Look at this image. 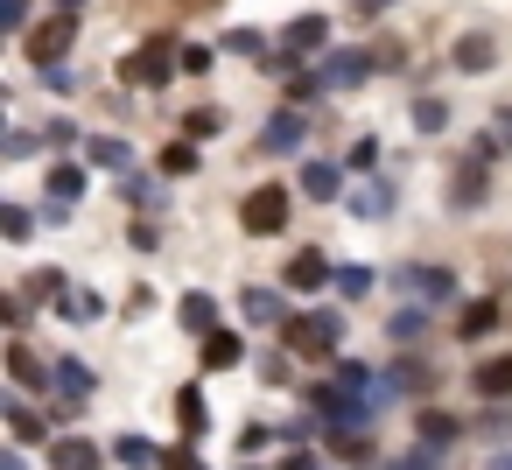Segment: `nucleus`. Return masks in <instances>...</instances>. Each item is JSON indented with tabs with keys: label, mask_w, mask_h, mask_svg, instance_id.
<instances>
[{
	"label": "nucleus",
	"mask_w": 512,
	"mask_h": 470,
	"mask_svg": "<svg viewBox=\"0 0 512 470\" xmlns=\"http://www.w3.org/2000/svg\"><path fill=\"white\" fill-rule=\"evenodd\" d=\"M302 190H309L316 204H337V197H351V190H344V169H337V162H309V169H302Z\"/></svg>",
	"instance_id": "6e6552de"
},
{
	"label": "nucleus",
	"mask_w": 512,
	"mask_h": 470,
	"mask_svg": "<svg viewBox=\"0 0 512 470\" xmlns=\"http://www.w3.org/2000/svg\"><path fill=\"white\" fill-rule=\"evenodd\" d=\"M337 288H344V295H365V288H372V267H337Z\"/></svg>",
	"instance_id": "72a5a7b5"
},
{
	"label": "nucleus",
	"mask_w": 512,
	"mask_h": 470,
	"mask_svg": "<svg viewBox=\"0 0 512 470\" xmlns=\"http://www.w3.org/2000/svg\"><path fill=\"white\" fill-rule=\"evenodd\" d=\"M372 78V50H330L323 64H316V85L323 92H358Z\"/></svg>",
	"instance_id": "7ed1b4c3"
},
{
	"label": "nucleus",
	"mask_w": 512,
	"mask_h": 470,
	"mask_svg": "<svg viewBox=\"0 0 512 470\" xmlns=\"http://www.w3.org/2000/svg\"><path fill=\"white\" fill-rule=\"evenodd\" d=\"M386 470H442V463H435V449H407V456H393Z\"/></svg>",
	"instance_id": "f704fd0d"
},
{
	"label": "nucleus",
	"mask_w": 512,
	"mask_h": 470,
	"mask_svg": "<svg viewBox=\"0 0 512 470\" xmlns=\"http://www.w3.org/2000/svg\"><path fill=\"white\" fill-rule=\"evenodd\" d=\"M498 148H512V113H498Z\"/></svg>",
	"instance_id": "37998d69"
},
{
	"label": "nucleus",
	"mask_w": 512,
	"mask_h": 470,
	"mask_svg": "<svg viewBox=\"0 0 512 470\" xmlns=\"http://www.w3.org/2000/svg\"><path fill=\"white\" fill-rule=\"evenodd\" d=\"M64 316H78V323H92V316H106V302H99V295H85V288H78V295H71V302H64Z\"/></svg>",
	"instance_id": "2f4dec72"
},
{
	"label": "nucleus",
	"mask_w": 512,
	"mask_h": 470,
	"mask_svg": "<svg viewBox=\"0 0 512 470\" xmlns=\"http://www.w3.org/2000/svg\"><path fill=\"white\" fill-rule=\"evenodd\" d=\"M197 358H204V372H232V365H239V358H246V344H239V337H232V330H211V337H204V351H197Z\"/></svg>",
	"instance_id": "f8f14e48"
},
{
	"label": "nucleus",
	"mask_w": 512,
	"mask_h": 470,
	"mask_svg": "<svg viewBox=\"0 0 512 470\" xmlns=\"http://www.w3.org/2000/svg\"><path fill=\"white\" fill-rule=\"evenodd\" d=\"M393 281H400V288H414L421 302H449V295H456V281H449L442 267H400Z\"/></svg>",
	"instance_id": "0eeeda50"
},
{
	"label": "nucleus",
	"mask_w": 512,
	"mask_h": 470,
	"mask_svg": "<svg viewBox=\"0 0 512 470\" xmlns=\"http://www.w3.org/2000/svg\"><path fill=\"white\" fill-rule=\"evenodd\" d=\"M449 204H456V211H477V204H484V169H477V162H470V169L456 176V190H449Z\"/></svg>",
	"instance_id": "4be33fe9"
},
{
	"label": "nucleus",
	"mask_w": 512,
	"mask_h": 470,
	"mask_svg": "<svg viewBox=\"0 0 512 470\" xmlns=\"http://www.w3.org/2000/svg\"><path fill=\"white\" fill-rule=\"evenodd\" d=\"M176 316H183V330H197V337H211V330H218V302H211V295H183V309H176Z\"/></svg>",
	"instance_id": "6ab92c4d"
},
{
	"label": "nucleus",
	"mask_w": 512,
	"mask_h": 470,
	"mask_svg": "<svg viewBox=\"0 0 512 470\" xmlns=\"http://www.w3.org/2000/svg\"><path fill=\"white\" fill-rule=\"evenodd\" d=\"M176 414H183V428H190V435H204V421H211V414H204V393H197V386H183V393H176Z\"/></svg>",
	"instance_id": "bb28decb"
},
{
	"label": "nucleus",
	"mask_w": 512,
	"mask_h": 470,
	"mask_svg": "<svg viewBox=\"0 0 512 470\" xmlns=\"http://www.w3.org/2000/svg\"><path fill=\"white\" fill-rule=\"evenodd\" d=\"M491 470H512V449H505V456H491Z\"/></svg>",
	"instance_id": "49530a36"
},
{
	"label": "nucleus",
	"mask_w": 512,
	"mask_h": 470,
	"mask_svg": "<svg viewBox=\"0 0 512 470\" xmlns=\"http://www.w3.org/2000/svg\"><path fill=\"white\" fill-rule=\"evenodd\" d=\"M8 372H15L22 386H57V372H50V365H43L29 344H15V351H8Z\"/></svg>",
	"instance_id": "f3484780"
},
{
	"label": "nucleus",
	"mask_w": 512,
	"mask_h": 470,
	"mask_svg": "<svg viewBox=\"0 0 512 470\" xmlns=\"http://www.w3.org/2000/svg\"><path fill=\"white\" fill-rule=\"evenodd\" d=\"M491 323H498V302H470V309H463V323H456V330H463V337H484V330H491Z\"/></svg>",
	"instance_id": "c85d7f7f"
},
{
	"label": "nucleus",
	"mask_w": 512,
	"mask_h": 470,
	"mask_svg": "<svg viewBox=\"0 0 512 470\" xmlns=\"http://www.w3.org/2000/svg\"><path fill=\"white\" fill-rule=\"evenodd\" d=\"M162 169H176V176H183V169H197V148H190V141H183V148H169V155H162Z\"/></svg>",
	"instance_id": "58836bf2"
},
{
	"label": "nucleus",
	"mask_w": 512,
	"mask_h": 470,
	"mask_svg": "<svg viewBox=\"0 0 512 470\" xmlns=\"http://www.w3.org/2000/svg\"><path fill=\"white\" fill-rule=\"evenodd\" d=\"M323 281H337L323 253H295V260H288V288H323Z\"/></svg>",
	"instance_id": "dca6fc26"
},
{
	"label": "nucleus",
	"mask_w": 512,
	"mask_h": 470,
	"mask_svg": "<svg viewBox=\"0 0 512 470\" xmlns=\"http://www.w3.org/2000/svg\"><path fill=\"white\" fill-rule=\"evenodd\" d=\"M323 36H330V22H323V15H295V22H288V36H281V50H288V57H302V50H323Z\"/></svg>",
	"instance_id": "1a4fd4ad"
},
{
	"label": "nucleus",
	"mask_w": 512,
	"mask_h": 470,
	"mask_svg": "<svg viewBox=\"0 0 512 470\" xmlns=\"http://www.w3.org/2000/svg\"><path fill=\"white\" fill-rule=\"evenodd\" d=\"M85 155H92L99 169H134V148H127L120 134H92V141H85Z\"/></svg>",
	"instance_id": "4468645a"
},
{
	"label": "nucleus",
	"mask_w": 512,
	"mask_h": 470,
	"mask_svg": "<svg viewBox=\"0 0 512 470\" xmlns=\"http://www.w3.org/2000/svg\"><path fill=\"white\" fill-rule=\"evenodd\" d=\"M113 456H120L127 470H155V463H162V449H155V442H141V435H120V442H113Z\"/></svg>",
	"instance_id": "412c9836"
},
{
	"label": "nucleus",
	"mask_w": 512,
	"mask_h": 470,
	"mask_svg": "<svg viewBox=\"0 0 512 470\" xmlns=\"http://www.w3.org/2000/svg\"><path fill=\"white\" fill-rule=\"evenodd\" d=\"M477 393H484V400H505V393H512V358H484V365H477Z\"/></svg>",
	"instance_id": "aec40b11"
},
{
	"label": "nucleus",
	"mask_w": 512,
	"mask_h": 470,
	"mask_svg": "<svg viewBox=\"0 0 512 470\" xmlns=\"http://www.w3.org/2000/svg\"><path fill=\"white\" fill-rule=\"evenodd\" d=\"M449 435H456V421L428 407V414H421V449H435V442H449Z\"/></svg>",
	"instance_id": "c756f323"
},
{
	"label": "nucleus",
	"mask_w": 512,
	"mask_h": 470,
	"mask_svg": "<svg viewBox=\"0 0 512 470\" xmlns=\"http://www.w3.org/2000/svg\"><path fill=\"white\" fill-rule=\"evenodd\" d=\"M0 470H29V463H22V456H0Z\"/></svg>",
	"instance_id": "a18cd8bd"
},
{
	"label": "nucleus",
	"mask_w": 512,
	"mask_h": 470,
	"mask_svg": "<svg viewBox=\"0 0 512 470\" xmlns=\"http://www.w3.org/2000/svg\"><path fill=\"white\" fill-rule=\"evenodd\" d=\"M78 197H85V169L78 162H57L50 169V211H71Z\"/></svg>",
	"instance_id": "9b49d317"
},
{
	"label": "nucleus",
	"mask_w": 512,
	"mask_h": 470,
	"mask_svg": "<svg viewBox=\"0 0 512 470\" xmlns=\"http://www.w3.org/2000/svg\"><path fill=\"white\" fill-rule=\"evenodd\" d=\"M225 50H232V57H267V43H260L253 29H232V36H225Z\"/></svg>",
	"instance_id": "7c9ffc66"
},
{
	"label": "nucleus",
	"mask_w": 512,
	"mask_h": 470,
	"mask_svg": "<svg viewBox=\"0 0 512 470\" xmlns=\"http://www.w3.org/2000/svg\"><path fill=\"white\" fill-rule=\"evenodd\" d=\"M337 386H344V393H358V386H365V393H372V379H365V365H351V358H344V365H337Z\"/></svg>",
	"instance_id": "4c0bfd02"
},
{
	"label": "nucleus",
	"mask_w": 512,
	"mask_h": 470,
	"mask_svg": "<svg viewBox=\"0 0 512 470\" xmlns=\"http://www.w3.org/2000/svg\"><path fill=\"white\" fill-rule=\"evenodd\" d=\"M449 64H456V71H491V64H498V43L477 29V36H463V43L449 50Z\"/></svg>",
	"instance_id": "9d476101"
},
{
	"label": "nucleus",
	"mask_w": 512,
	"mask_h": 470,
	"mask_svg": "<svg viewBox=\"0 0 512 470\" xmlns=\"http://www.w3.org/2000/svg\"><path fill=\"white\" fill-rule=\"evenodd\" d=\"M281 337H288V351L337 358V344H344V316H337V309H309V316H288V323H281Z\"/></svg>",
	"instance_id": "f257e3e1"
},
{
	"label": "nucleus",
	"mask_w": 512,
	"mask_h": 470,
	"mask_svg": "<svg viewBox=\"0 0 512 470\" xmlns=\"http://www.w3.org/2000/svg\"><path fill=\"white\" fill-rule=\"evenodd\" d=\"M302 134H309V120H302V113H274V120H267V134H260V148H267V155H295V148H302Z\"/></svg>",
	"instance_id": "423d86ee"
},
{
	"label": "nucleus",
	"mask_w": 512,
	"mask_h": 470,
	"mask_svg": "<svg viewBox=\"0 0 512 470\" xmlns=\"http://www.w3.org/2000/svg\"><path fill=\"white\" fill-rule=\"evenodd\" d=\"M71 36H78V15H57L50 29H36V36H29V57H36L43 71H57V64H64V50H71Z\"/></svg>",
	"instance_id": "39448f33"
},
{
	"label": "nucleus",
	"mask_w": 512,
	"mask_h": 470,
	"mask_svg": "<svg viewBox=\"0 0 512 470\" xmlns=\"http://www.w3.org/2000/svg\"><path fill=\"white\" fill-rule=\"evenodd\" d=\"M57 386H64V400H71V407H85V400H92V372H85V365H71V358L57 365Z\"/></svg>",
	"instance_id": "5701e85b"
},
{
	"label": "nucleus",
	"mask_w": 512,
	"mask_h": 470,
	"mask_svg": "<svg viewBox=\"0 0 512 470\" xmlns=\"http://www.w3.org/2000/svg\"><path fill=\"white\" fill-rule=\"evenodd\" d=\"M379 8H393V0H358V15H365V22H372Z\"/></svg>",
	"instance_id": "c03bdc74"
},
{
	"label": "nucleus",
	"mask_w": 512,
	"mask_h": 470,
	"mask_svg": "<svg viewBox=\"0 0 512 470\" xmlns=\"http://www.w3.org/2000/svg\"><path fill=\"white\" fill-rule=\"evenodd\" d=\"M29 295H43V302H71V281H64L57 267H43V274H29Z\"/></svg>",
	"instance_id": "393cba45"
},
{
	"label": "nucleus",
	"mask_w": 512,
	"mask_h": 470,
	"mask_svg": "<svg viewBox=\"0 0 512 470\" xmlns=\"http://www.w3.org/2000/svg\"><path fill=\"white\" fill-rule=\"evenodd\" d=\"M0 407H8V428H15V435H22V442H36V435H43V428H50V421H43V414H36V407H29V400H22V393H8V400H0Z\"/></svg>",
	"instance_id": "a211bd4d"
},
{
	"label": "nucleus",
	"mask_w": 512,
	"mask_h": 470,
	"mask_svg": "<svg viewBox=\"0 0 512 470\" xmlns=\"http://www.w3.org/2000/svg\"><path fill=\"white\" fill-rule=\"evenodd\" d=\"M218 127H225V120H218V113H190V120H183V134H190V141H211V134H218Z\"/></svg>",
	"instance_id": "473e14b6"
},
{
	"label": "nucleus",
	"mask_w": 512,
	"mask_h": 470,
	"mask_svg": "<svg viewBox=\"0 0 512 470\" xmlns=\"http://www.w3.org/2000/svg\"><path fill=\"white\" fill-rule=\"evenodd\" d=\"M239 225H246V232H260V239H274V232L288 225V190H281V183L253 190V197L239 204Z\"/></svg>",
	"instance_id": "20e7f679"
},
{
	"label": "nucleus",
	"mask_w": 512,
	"mask_h": 470,
	"mask_svg": "<svg viewBox=\"0 0 512 470\" xmlns=\"http://www.w3.org/2000/svg\"><path fill=\"white\" fill-rule=\"evenodd\" d=\"M169 64H183V50H176L169 36H148V43H141V50H134V57L120 64V71H127L134 85H169V78H176Z\"/></svg>",
	"instance_id": "f03ea898"
},
{
	"label": "nucleus",
	"mask_w": 512,
	"mask_h": 470,
	"mask_svg": "<svg viewBox=\"0 0 512 470\" xmlns=\"http://www.w3.org/2000/svg\"><path fill=\"white\" fill-rule=\"evenodd\" d=\"M400 57H407V50H400V43H379V50H372V71H393V64H400Z\"/></svg>",
	"instance_id": "a19ab883"
},
{
	"label": "nucleus",
	"mask_w": 512,
	"mask_h": 470,
	"mask_svg": "<svg viewBox=\"0 0 512 470\" xmlns=\"http://www.w3.org/2000/svg\"><path fill=\"white\" fill-rule=\"evenodd\" d=\"M162 463H169V470H204V463H197V449H169Z\"/></svg>",
	"instance_id": "79ce46f5"
},
{
	"label": "nucleus",
	"mask_w": 512,
	"mask_h": 470,
	"mask_svg": "<svg viewBox=\"0 0 512 470\" xmlns=\"http://www.w3.org/2000/svg\"><path fill=\"white\" fill-rule=\"evenodd\" d=\"M386 386H393V393H414V386H428V365H421V358H400V365L386 372Z\"/></svg>",
	"instance_id": "a878e982"
},
{
	"label": "nucleus",
	"mask_w": 512,
	"mask_h": 470,
	"mask_svg": "<svg viewBox=\"0 0 512 470\" xmlns=\"http://www.w3.org/2000/svg\"><path fill=\"white\" fill-rule=\"evenodd\" d=\"M50 463H57V470H99L106 456H99V442H85V435H64Z\"/></svg>",
	"instance_id": "ddd939ff"
},
{
	"label": "nucleus",
	"mask_w": 512,
	"mask_h": 470,
	"mask_svg": "<svg viewBox=\"0 0 512 470\" xmlns=\"http://www.w3.org/2000/svg\"><path fill=\"white\" fill-rule=\"evenodd\" d=\"M0 29H29V0H0Z\"/></svg>",
	"instance_id": "e433bc0d"
},
{
	"label": "nucleus",
	"mask_w": 512,
	"mask_h": 470,
	"mask_svg": "<svg viewBox=\"0 0 512 470\" xmlns=\"http://www.w3.org/2000/svg\"><path fill=\"white\" fill-rule=\"evenodd\" d=\"M344 204H351L358 218H386V211H393V183H358Z\"/></svg>",
	"instance_id": "2eb2a0df"
},
{
	"label": "nucleus",
	"mask_w": 512,
	"mask_h": 470,
	"mask_svg": "<svg viewBox=\"0 0 512 470\" xmlns=\"http://www.w3.org/2000/svg\"><path fill=\"white\" fill-rule=\"evenodd\" d=\"M246 316H253V323H281V302H274V288H246Z\"/></svg>",
	"instance_id": "cd10ccee"
},
{
	"label": "nucleus",
	"mask_w": 512,
	"mask_h": 470,
	"mask_svg": "<svg viewBox=\"0 0 512 470\" xmlns=\"http://www.w3.org/2000/svg\"><path fill=\"white\" fill-rule=\"evenodd\" d=\"M8 162H22V155H36V134H8V148H0Z\"/></svg>",
	"instance_id": "ea45409f"
},
{
	"label": "nucleus",
	"mask_w": 512,
	"mask_h": 470,
	"mask_svg": "<svg viewBox=\"0 0 512 470\" xmlns=\"http://www.w3.org/2000/svg\"><path fill=\"white\" fill-rule=\"evenodd\" d=\"M64 8H78V0H64Z\"/></svg>",
	"instance_id": "de8ad7c7"
},
{
	"label": "nucleus",
	"mask_w": 512,
	"mask_h": 470,
	"mask_svg": "<svg viewBox=\"0 0 512 470\" xmlns=\"http://www.w3.org/2000/svg\"><path fill=\"white\" fill-rule=\"evenodd\" d=\"M414 127L421 134H449V106L442 99H414Z\"/></svg>",
	"instance_id": "b1692460"
},
{
	"label": "nucleus",
	"mask_w": 512,
	"mask_h": 470,
	"mask_svg": "<svg viewBox=\"0 0 512 470\" xmlns=\"http://www.w3.org/2000/svg\"><path fill=\"white\" fill-rule=\"evenodd\" d=\"M0 232H8V239H29V211L8 204V211H0Z\"/></svg>",
	"instance_id": "c9c22d12"
}]
</instances>
